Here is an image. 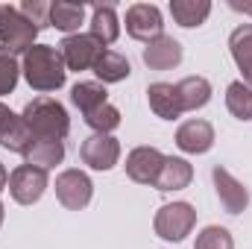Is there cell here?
Listing matches in <instances>:
<instances>
[{
	"label": "cell",
	"mask_w": 252,
	"mask_h": 249,
	"mask_svg": "<svg viewBox=\"0 0 252 249\" xmlns=\"http://www.w3.org/2000/svg\"><path fill=\"white\" fill-rule=\"evenodd\" d=\"M21 73H24V79L30 82L32 91L50 94V91H59L64 85L67 67H64V59H62V53H59V47H53V44H35V47H30L24 53Z\"/></svg>",
	"instance_id": "6da1fadb"
},
{
	"label": "cell",
	"mask_w": 252,
	"mask_h": 249,
	"mask_svg": "<svg viewBox=\"0 0 252 249\" xmlns=\"http://www.w3.org/2000/svg\"><path fill=\"white\" fill-rule=\"evenodd\" d=\"M24 121L30 126V141H64L70 132V118L59 100L41 94L24 106Z\"/></svg>",
	"instance_id": "7a4b0ae2"
},
{
	"label": "cell",
	"mask_w": 252,
	"mask_h": 249,
	"mask_svg": "<svg viewBox=\"0 0 252 249\" xmlns=\"http://www.w3.org/2000/svg\"><path fill=\"white\" fill-rule=\"evenodd\" d=\"M38 27L18 9V6H0V44L15 56V53H27L30 47H35L38 38Z\"/></svg>",
	"instance_id": "3957f363"
},
{
	"label": "cell",
	"mask_w": 252,
	"mask_h": 249,
	"mask_svg": "<svg viewBox=\"0 0 252 249\" xmlns=\"http://www.w3.org/2000/svg\"><path fill=\"white\" fill-rule=\"evenodd\" d=\"M193 226H196V211L190 202H167L156 211V220H153L156 235L170 244H182Z\"/></svg>",
	"instance_id": "277c9868"
},
{
	"label": "cell",
	"mask_w": 252,
	"mask_h": 249,
	"mask_svg": "<svg viewBox=\"0 0 252 249\" xmlns=\"http://www.w3.org/2000/svg\"><path fill=\"white\" fill-rule=\"evenodd\" d=\"M109 50L103 47L91 32H73V35H64L62 44H59V53L64 59V67L67 70H94V64L100 59V53Z\"/></svg>",
	"instance_id": "5b68a950"
},
{
	"label": "cell",
	"mask_w": 252,
	"mask_h": 249,
	"mask_svg": "<svg viewBox=\"0 0 252 249\" xmlns=\"http://www.w3.org/2000/svg\"><path fill=\"white\" fill-rule=\"evenodd\" d=\"M126 35L135 41L150 44L153 38L164 35V18L156 3H132L126 9Z\"/></svg>",
	"instance_id": "8992f818"
},
{
	"label": "cell",
	"mask_w": 252,
	"mask_h": 249,
	"mask_svg": "<svg viewBox=\"0 0 252 249\" xmlns=\"http://www.w3.org/2000/svg\"><path fill=\"white\" fill-rule=\"evenodd\" d=\"M47 190V170L21 164L9 173V193L18 205H35Z\"/></svg>",
	"instance_id": "52a82bcc"
},
{
	"label": "cell",
	"mask_w": 252,
	"mask_h": 249,
	"mask_svg": "<svg viewBox=\"0 0 252 249\" xmlns=\"http://www.w3.org/2000/svg\"><path fill=\"white\" fill-rule=\"evenodd\" d=\"M56 199L62 202L67 211H82L88 202H91V196H94V185H91V179L82 173V170H76V167H70V170H62L59 176H56Z\"/></svg>",
	"instance_id": "ba28073f"
},
{
	"label": "cell",
	"mask_w": 252,
	"mask_h": 249,
	"mask_svg": "<svg viewBox=\"0 0 252 249\" xmlns=\"http://www.w3.org/2000/svg\"><path fill=\"white\" fill-rule=\"evenodd\" d=\"M211 182L217 190V199L220 205L226 208V214H244L247 205H250V190L241 179H235L223 164H214L211 167Z\"/></svg>",
	"instance_id": "9c48e42d"
},
{
	"label": "cell",
	"mask_w": 252,
	"mask_h": 249,
	"mask_svg": "<svg viewBox=\"0 0 252 249\" xmlns=\"http://www.w3.org/2000/svg\"><path fill=\"white\" fill-rule=\"evenodd\" d=\"M161 164H164V153L158 147H135L129 156H126V176L138 185H156L158 173H161Z\"/></svg>",
	"instance_id": "30bf717a"
},
{
	"label": "cell",
	"mask_w": 252,
	"mask_h": 249,
	"mask_svg": "<svg viewBox=\"0 0 252 249\" xmlns=\"http://www.w3.org/2000/svg\"><path fill=\"white\" fill-rule=\"evenodd\" d=\"M79 158L82 164H88L91 170H112L121 161V144L112 135H91L82 141L79 147Z\"/></svg>",
	"instance_id": "8fae6325"
},
{
	"label": "cell",
	"mask_w": 252,
	"mask_h": 249,
	"mask_svg": "<svg viewBox=\"0 0 252 249\" xmlns=\"http://www.w3.org/2000/svg\"><path fill=\"white\" fill-rule=\"evenodd\" d=\"M176 147L190 156H202L214 147V126L202 118H193L176 129Z\"/></svg>",
	"instance_id": "7c38bea8"
},
{
	"label": "cell",
	"mask_w": 252,
	"mask_h": 249,
	"mask_svg": "<svg viewBox=\"0 0 252 249\" xmlns=\"http://www.w3.org/2000/svg\"><path fill=\"white\" fill-rule=\"evenodd\" d=\"M182 44L173 38V35H158V38H153L147 47H144V53H141V59L144 64L150 67V70H170V67H176V64L182 62Z\"/></svg>",
	"instance_id": "4fadbf2b"
},
{
	"label": "cell",
	"mask_w": 252,
	"mask_h": 249,
	"mask_svg": "<svg viewBox=\"0 0 252 249\" xmlns=\"http://www.w3.org/2000/svg\"><path fill=\"white\" fill-rule=\"evenodd\" d=\"M27 144H30V126L24 121V115H15L9 106L0 103V147L24 156Z\"/></svg>",
	"instance_id": "5bb4252c"
},
{
	"label": "cell",
	"mask_w": 252,
	"mask_h": 249,
	"mask_svg": "<svg viewBox=\"0 0 252 249\" xmlns=\"http://www.w3.org/2000/svg\"><path fill=\"white\" fill-rule=\"evenodd\" d=\"M147 103L156 112V118H161V121L182 118V106H179V97H176V85L173 82H153L147 88Z\"/></svg>",
	"instance_id": "9a60e30c"
},
{
	"label": "cell",
	"mask_w": 252,
	"mask_h": 249,
	"mask_svg": "<svg viewBox=\"0 0 252 249\" xmlns=\"http://www.w3.org/2000/svg\"><path fill=\"white\" fill-rule=\"evenodd\" d=\"M190 179H193V167H190V161L176 158V156H164L161 173H158V179H156V185L153 187L161 190V193H170V190H182V187H188Z\"/></svg>",
	"instance_id": "2e32d148"
},
{
	"label": "cell",
	"mask_w": 252,
	"mask_h": 249,
	"mask_svg": "<svg viewBox=\"0 0 252 249\" xmlns=\"http://www.w3.org/2000/svg\"><path fill=\"white\" fill-rule=\"evenodd\" d=\"M91 35L109 47L121 38V21H118V12L112 3H94V12H91Z\"/></svg>",
	"instance_id": "e0dca14e"
},
{
	"label": "cell",
	"mask_w": 252,
	"mask_h": 249,
	"mask_svg": "<svg viewBox=\"0 0 252 249\" xmlns=\"http://www.w3.org/2000/svg\"><path fill=\"white\" fill-rule=\"evenodd\" d=\"M176 97H179L182 115L185 112H196V109L208 106V100H211V82L205 76H185V79L176 82Z\"/></svg>",
	"instance_id": "ac0fdd59"
},
{
	"label": "cell",
	"mask_w": 252,
	"mask_h": 249,
	"mask_svg": "<svg viewBox=\"0 0 252 249\" xmlns=\"http://www.w3.org/2000/svg\"><path fill=\"white\" fill-rule=\"evenodd\" d=\"M229 50L238 70L244 73V82L252 88V24H241L229 35Z\"/></svg>",
	"instance_id": "d6986e66"
},
{
	"label": "cell",
	"mask_w": 252,
	"mask_h": 249,
	"mask_svg": "<svg viewBox=\"0 0 252 249\" xmlns=\"http://www.w3.org/2000/svg\"><path fill=\"white\" fill-rule=\"evenodd\" d=\"M64 158V141H30L24 150V161L30 167H41L50 170L56 164H62Z\"/></svg>",
	"instance_id": "ffe728a7"
},
{
	"label": "cell",
	"mask_w": 252,
	"mask_h": 249,
	"mask_svg": "<svg viewBox=\"0 0 252 249\" xmlns=\"http://www.w3.org/2000/svg\"><path fill=\"white\" fill-rule=\"evenodd\" d=\"M70 103H73L82 115H88V112H94V109H100V106L109 103V91H106V85L97 82V79H82V82H76V85L70 88Z\"/></svg>",
	"instance_id": "44dd1931"
},
{
	"label": "cell",
	"mask_w": 252,
	"mask_h": 249,
	"mask_svg": "<svg viewBox=\"0 0 252 249\" xmlns=\"http://www.w3.org/2000/svg\"><path fill=\"white\" fill-rule=\"evenodd\" d=\"M94 73H97V82L112 85V82H124L126 76L132 73V64L118 50H103L97 64H94Z\"/></svg>",
	"instance_id": "7402d4cb"
},
{
	"label": "cell",
	"mask_w": 252,
	"mask_h": 249,
	"mask_svg": "<svg viewBox=\"0 0 252 249\" xmlns=\"http://www.w3.org/2000/svg\"><path fill=\"white\" fill-rule=\"evenodd\" d=\"M170 15L179 27L193 30L205 24V18L211 15V3L208 0H170Z\"/></svg>",
	"instance_id": "603a6c76"
},
{
	"label": "cell",
	"mask_w": 252,
	"mask_h": 249,
	"mask_svg": "<svg viewBox=\"0 0 252 249\" xmlns=\"http://www.w3.org/2000/svg\"><path fill=\"white\" fill-rule=\"evenodd\" d=\"M82 21H85V3H67V0L50 3V27L73 35Z\"/></svg>",
	"instance_id": "cb8c5ba5"
},
{
	"label": "cell",
	"mask_w": 252,
	"mask_h": 249,
	"mask_svg": "<svg viewBox=\"0 0 252 249\" xmlns=\"http://www.w3.org/2000/svg\"><path fill=\"white\" fill-rule=\"evenodd\" d=\"M226 109L238 121H252V88L244 79L229 82V88H226Z\"/></svg>",
	"instance_id": "d4e9b609"
},
{
	"label": "cell",
	"mask_w": 252,
	"mask_h": 249,
	"mask_svg": "<svg viewBox=\"0 0 252 249\" xmlns=\"http://www.w3.org/2000/svg\"><path fill=\"white\" fill-rule=\"evenodd\" d=\"M82 118H85V124L94 129V135H109V132H115V129L121 126V112H118L112 103H106V106H100V109L82 115Z\"/></svg>",
	"instance_id": "484cf974"
},
{
	"label": "cell",
	"mask_w": 252,
	"mask_h": 249,
	"mask_svg": "<svg viewBox=\"0 0 252 249\" xmlns=\"http://www.w3.org/2000/svg\"><path fill=\"white\" fill-rule=\"evenodd\" d=\"M193 249H235V241H232L229 229H223V226H205L196 235Z\"/></svg>",
	"instance_id": "4316f807"
},
{
	"label": "cell",
	"mask_w": 252,
	"mask_h": 249,
	"mask_svg": "<svg viewBox=\"0 0 252 249\" xmlns=\"http://www.w3.org/2000/svg\"><path fill=\"white\" fill-rule=\"evenodd\" d=\"M18 76H21V67H18V62H15V56L0 44V97L15 91Z\"/></svg>",
	"instance_id": "83f0119b"
},
{
	"label": "cell",
	"mask_w": 252,
	"mask_h": 249,
	"mask_svg": "<svg viewBox=\"0 0 252 249\" xmlns=\"http://www.w3.org/2000/svg\"><path fill=\"white\" fill-rule=\"evenodd\" d=\"M18 9H21L38 30L50 27V3H44V0H24Z\"/></svg>",
	"instance_id": "f1b7e54d"
},
{
	"label": "cell",
	"mask_w": 252,
	"mask_h": 249,
	"mask_svg": "<svg viewBox=\"0 0 252 249\" xmlns=\"http://www.w3.org/2000/svg\"><path fill=\"white\" fill-rule=\"evenodd\" d=\"M235 12H244V15H252V3H232Z\"/></svg>",
	"instance_id": "f546056e"
},
{
	"label": "cell",
	"mask_w": 252,
	"mask_h": 249,
	"mask_svg": "<svg viewBox=\"0 0 252 249\" xmlns=\"http://www.w3.org/2000/svg\"><path fill=\"white\" fill-rule=\"evenodd\" d=\"M6 185H9V176H6V167L0 164V190H3Z\"/></svg>",
	"instance_id": "4dcf8cb0"
},
{
	"label": "cell",
	"mask_w": 252,
	"mask_h": 249,
	"mask_svg": "<svg viewBox=\"0 0 252 249\" xmlns=\"http://www.w3.org/2000/svg\"><path fill=\"white\" fill-rule=\"evenodd\" d=\"M3 217H6V211H3V202H0V226H3Z\"/></svg>",
	"instance_id": "1f68e13d"
}]
</instances>
